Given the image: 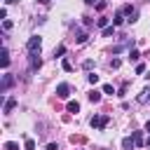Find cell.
<instances>
[{
  "label": "cell",
  "instance_id": "obj_8",
  "mask_svg": "<svg viewBox=\"0 0 150 150\" xmlns=\"http://www.w3.org/2000/svg\"><path fill=\"white\" fill-rule=\"evenodd\" d=\"M131 138H134V143H136V148H141V145H145V141H143V134H141V131H134V134H131Z\"/></svg>",
  "mask_w": 150,
  "mask_h": 150
},
{
  "label": "cell",
  "instance_id": "obj_22",
  "mask_svg": "<svg viewBox=\"0 0 150 150\" xmlns=\"http://www.w3.org/2000/svg\"><path fill=\"white\" fill-rule=\"evenodd\" d=\"M103 94H115V87L112 84H103Z\"/></svg>",
  "mask_w": 150,
  "mask_h": 150
},
{
  "label": "cell",
  "instance_id": "obj_17",
  "mask_svg": "<svg viewBox=\"0 0 150 150\" xmlns=\"http://www.w3.org/2000/svg\"><path fill=\"white\" fill-rule=\"evenodd\" d=\"M66 54V45H59L56 49H54V56H63Z\"/></svg>",
  "mask_w": 150,
  "mask_h": 150
},
{
  "label": "cell",
  "instance_id": "obj_6",
  "mask_svg": "<svg viewBox=\"0 0 150 150\" xmlns=\"http://www.w3.org/2000/svg\"><path fill=\"white\" fill-rule=\"evenodd\" d=\"M87 40H89V35H87L84 30H77V33H75V42H77V45H84Z\"/></svg>",
  "mask_w": 150,
  "mask_h": 150
},
{
  "label": "cell",
  "instance_id": "obj_2",
  "mask_svg": "<svg viewBox=\"0 0 150 150\" xmlns=\"http://www.w3.org/2000/svg\"><path fill=\"white\" fill-rule=\"evenodd\" d=\"M89 124H91L94 129H105V124H108V115H94Z\"/></svg>",
  "mask_w": 150,
  "mask_h": 150
},
{
  "label": "cell",
  "instance_id": "obj_20",
  "mask_svg": "<svg viewBox=\"0 0 150 150\" xmlns=\"http://www.w3.org/2000/svg\"><path fill=\"white\" fill-rule=\"evenodd\" d=\"M63 70H66V73H70V70H73V63H70L68 59H63Z\"/></svg>",
  "mask_w": 150,
  "mask_h": 150
},
{
  "label": "cell",
  "instance_id": "obj_1",
  "mask_svg": "<svg viewBox=\"0 0 150 150\" xmlns=\"http://www.w3.org/2000/svg\"><path fill=\"white\" fill-rule=\"evenodd\" d=\"M40 47H42V40H40L38 35H33V38L28 40V45H26L28 54H40Z\"/></svg>",
  "mask_w": 150,
  "mask_h": 150
},
{
  "label": "cell",
  "instance_id": "obj_16",
  "mask_svg": "<svg viewBox=\"0 0 150 150\" xmlns=\"http://www.w3.org/2000/svg\"><path fill=\"white\" fill-rule=\"evenodd\" d=\"M112 33H115V26H105L103 28V38H110Z\"/></svg>",
  "mask_w": 150,
  "mask_h": 150
},
{
  "label": "cell",
  "instance_id": "obj_27",
  "mask_svg": "<svg viewBox=\"0 0 150 150\" xmlns=\"http://www.w3.org/2000/svg\"><path fill=\"white\" fill-rule=\"evenodd\" d=\"M47 150H56V143H49V145H47Z\"/></svg>",
  "mask_w": 150,
  "mask_h": 150
},
{
  "label": "cell",
  "instance_id": "obj_4",
  "mask_svg": "<svg viewBox=\"0 0 150 150\" xmlns=\"http://www.w3.org/2000/svg\"><path fill=\"white\" fill-rule=\"evenodd\" d=\"M124 14L129 16V21H136V19H138V9H136V7H131V5H127V7H124Z\"/></svg>",
  "mask_w": 150,
  "mask_h": 150
},
{
  "label": "cell",
  "instance_id": "obj_12",
  "mask_svg": "<svg viewBox=\"0 0 150 150\" xmlns=\"http://www.w3.org/2000/svg\"><path fill=\"white\" fill-rule=\"evenodd\" d=\"M122 23H124V16H122V12H117L112 19V26H122Z\"/></svg>",
  "mask_w": 150,
  "mask_h": 150
},
{
  "label": "cell",
  "instance_id": "obj_14",
  "mask_svg": "<svg viewBox=\"0 0 150 150\" xmlns=\"http://www.w3.org/2000/svg\"><path fill=\"white\" fill-rule=\"evenodd\" d=\"M127 59H129V61H138V59H141V54H138V49H131Z\"/></svg>",
  "mask_w": 150,
  "mask_h": 150
},
{
  "label": "cell",
  "instance_id": "obj_10",
  "mask_svg": "<svg viewBox=\"0 0 150 150\" xmlns=\"http://www.w3.org/2000/svg\"><path fill=\"white\" fill-rule=\"evenodd\" d=\"M87 98H89L91 103H98V101H101V91H96V89H91V91L87 94Z\"/></svg>",
  "mask_w": 150,
  "mask_h": 150
},
{
  "label": "cell",
  "instance_id": "obj_11",
  "mask_svg": "<svg viewBox=\"0 0 150 150\" xmlns=\"http://www.w3.org/2000/svg\"><path fill=\"white\" fill-rule=\"evenodd\" d=\"M68 112H80V103L77 101H68Z\"/></svg>",
  "mask_w": 150,
  "mask_h": 150
},
{
  "label": "cell",
  "instance_id": "obj_29",
  "mask_svg": "<svg viewBox=\"0 0 150 150\" xmlns=\"http://www.w3.org/2000/svg\"><path fill=\"white\" fill-rule=\"evenodd\" d=\"M84 2H87V5H94V2H96V0H84Z\"/></svg>",
  "mask_w": 150,
  "mask_h": 150
},
{
  "label": "cell",
  "instance_id": "obj_13",
  "mask_svg": "<svg viewBox=\"0 0 150 150\" xmlns=\"http://www.w3.org/2000/svg\"><path fill=\"white\" fill-rule=\"evenodd\" d=\"M134 145H136V143H134V138H124V141H122V148H124V150H131Z\"/></svg>",
  "mask_w": 150,
  "mask_h": 150
},
{
  "label": "cell",
  "instance_id": "obj_5",
  "mask_svg": "<svg viewBox=\"0 0 150 150\" xmlns=\"http://www.w3.org/2000/svg\"><path fill=\"white\" fill-rule=\"evenodd\" d=\"M14 108H16V98L12 96V98H7V101H5V108H2V112H5V115H9Z\"/></svg>",
  "mask_w": 150,
  "mask_h": 150
},
{
  "label": "cell",
  "instance_id": "obj_18",
  "mask_svg": "<svg viewBox=\"0 0 150 150\" xmlns=\"http://www.w3.org/2000/svg\"><path fill=\"white\" fill-rule=\"evenodd\" d=\"M5 150H19V143H14V141H7V143H5Z\"/></svg>",
  "mask_w": 150,
  "mask_h": 150
},
{
  "label": "cell",
  "instance_id": "obj_32",
  "mask_svg": "<svg viewBox=\"0 0 150 150\" xmlns=\"http://www.w3.org/2000/svg\"><path fill=\"white\" fill-rule=\"evenodd\" d=\"M145 94H148V96H150V89H145Z\"/></svg>",
  "mask_w": 150,
  "mask_h": 150
},
{
  "label": "cell",
  "instance_id": "obj_26",
  "mask_svg": "<svg viewBox=\"0 0 150 150\" xmlns=\"http://www.w3.org/2000/svg\"><path fill=\"white\" fill-rule=\"evenodd\" d=\"M2 28H5V30H9V28H12V21H9V19H5V21H2Z\"/></svg>",
  "mask_w": 150,
  "mask_h": 150
},
{
  "label": "cell",
  "instance_id": "obj_19",
  "mask_svg": "<svg viewBox=\"0 0 150 150\" xmlns=\"http://www.w3.org/2000/svg\"><path fill=\"white\" fill-rule=\"evenodd\" d=\"M120 66H122V61H120V59H112V61H110V68H112V70H117Z\"/></svg>",
  "mask_w": 150,
  "mask_h": 150
},
{
  "label": "cell",
  "instance_id": "obj_9",
  "mask_svg": "<svg viewBox=\"0 0 150 150\" xmlns=\"http://www.w3.org/2000/svg\"><path fill=\"white\" fill-rule=\"evenodd\" d=\"M12 84H14V77H12V75H5V77H2V91H7Z\"/></svg>",
  "mask_w": 150,
  "mask_h": 150
},
{
  "label": "cell",
  "instance_id": "obj_31",
  "mask_svg": "<svg viewBox=\"0 0 150 150\" xmlns=\"http://www.w3.org/2000/svg\"><path fill=\"white\" fill-rule=\"evenodd\" d=\"M38 2H42V5H47V2H49V0H38Z\"/></svg>",
  "mask_w": 150,
  "mask_h": 150
},
{
  "label": "cell",
  "instance_id": "obj_28",
  "mask_svg": "<svg viewBox=\"0 0 150 150\" xmlns=\"http://www.w3.org/2000/svg\"><path fill=\"white\" fill-rule=\"evenodd\" d=\"M145 131H150V120H148V122H145Z\"/></svg>",
  "mask_w": 150,
  "mask_h": 150
},
{
  "label": "cell",
  "instance_id": "obj_15",
  "mask_svg": "<svg viewBox=\"0 0 150 150\" xmlns=\"http://www.w3.org/2000/svg\"><path fill=\"white\" fill-rule=\"evenodd\" d=\"M7 66H9V52L2 49V68H7Z\"/></svg>",
  "mask_w": 150,
  "mask_h": 150
},
{
  "label": "cell",
  "instance_id": "obj_21",
  "mask_svg": "<svg viewBox=\"0 0 150 150\" xmlns=\"http://www.w3.org/2000/svg\"><path fill=\"white\" fill-rule=\"evenodd\" d=\"M87 80H89V84H96V82H98V75H94V73H89V75H87Z\"/></svg>",
  "mask_w": 150,
  "mask_h": 150
},
{
  "label": "cell",
  "instance_id": "obj_30",
  "mask_svg": "<svg viewBox=\"0 0 150 150\" xmlns=\"http://www.w3.org/2000/svg\"><path fill=\"white\" fill-rule=\"evenodd\" d=\"M145 145H148V148H150V136H148V141H145Z\"/></svg>",
  "mask_w": 150,
  "mask_h": 150
},
{
  "label": "cell",
  "instance_id": "obj_7",
  "mask_svg": "<svg viewBox=\"0 0 150 150\" xmlns=\"http://www.w3.org/2000/svg\"><path fill=\"white\" fill-rule=\"evenodd\" d=\"M40 66H42V59H40L38 54H30V68H33V70H38Z\"/></svg>",
  "mask_w": 150,
  "mask_h": 150
},
{
  "label": "cell",
  "instance_id": "obj_24",
  "mask_svg": "<svg viewBox=\"0 0 150 150\" xmlns=\"http://www.w3.org/2000/svg\"><path fill=\"white\" fill-rule=\"evenodd\" d=\"M91 66H94V61H91V59H87V61H84V63H82V68H84V70H89V68H91Z\"/></svg>",
  "mask_w": 150,
  "mask_h": 150
},
{
  "label": "cell",
  "instance_id": "obj_23",
  "mask_svg": "<svg viewBox=\"0 0 150 150\" xmlns=\"http://www.w3.org/2000/svg\"><path fill=\"white\" fill-rule=\"evenodd\" d=\"M26 150H35V141L33 138H26Z\"/></svg>",
  "mask_w": 150,
  "mask_h": 150
},
{
  "label": "cell",
  "instance_id": "obj_3",
  "mask_svg": "<svg viewBox=\"0 0 150 150\" xmlns=\"http://www.w3.org/2000/svg\"><path fill=\"white\" fill-rule=\"evenodd\" d=\"M68 91H70V87H68L66 82H61V84L56 87V96H59V98H68Z\"/></svg>",
  "mask_w": 150,
  "mask_h": 150
},
{
  "label": "cell",
  "instance_id": "obj_25",
  "mask_svg": "<svg viewBox=\"0 0 150 150\" xmlns=\"http://www.w3.org/2000/svg\"><path fill=\"white\" fill-rule=\"evenodd\" d=\"M98 26H101V28H105V26H108V19H105V16H101V19H98Z\"/></svg>",
  "mask_w": 150,
  "mask_h": 150
}]
</instances>
